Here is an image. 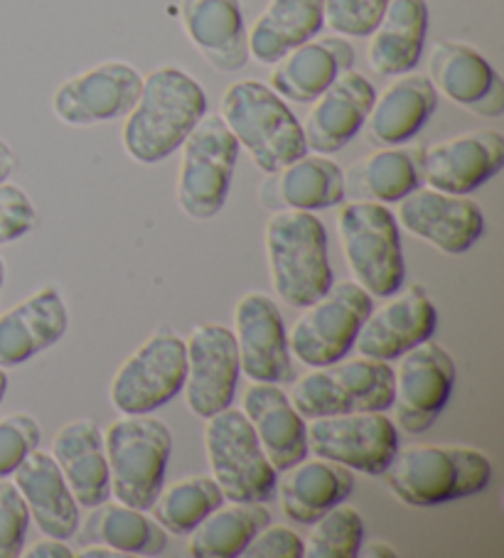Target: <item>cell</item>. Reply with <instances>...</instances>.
<instances>
[{
	"instance_id": "cell-1",
	"label": "cell",
	"mask_w": 504,
	"mask_h": 558,
	"mask_svg": "<svg viewBox=\"0 0 504 558\" xmlns=\"http://www.w3.org/2000/svg\"><path fill=\"white\" fill-rule=\"evenodd\" d=\"M205 113L207 94L195 76L180 66H158L143 76L139 99L123 117V150L143 166L170 158Z\"/></svg>"
},
{
	"instance_id": "cell-2",
	"label": "cell",
	"mask_w": 504,
	"mask_h": 558,
	"mask_svg": "<svg viewBox=\"0 0 504 558\" xmlns=\"http://www.w3.org/2000/svg\"><path fill=\"white\" fill-rule=\"evenodd\" d=\"M382 475L404 505L441 507L488 489L492 463L482 450L470 446L413 442L396 448Z\"/></svg>"
},
{
	"instance_id": "cell-3",
	"label": "cell",
	"mask_w": 504,
	"mask_h": 558,
	"mask_svg": "<svg viewBox=\"0 0 504 558\" xmlns=\"http://www.w3.org/2000/svg\"><path fill=\"white\" fill-rule=\"evenodd\" d=\"M219 117L235 133L239 148H244L266 175H274L308 153L303 126L296 113L264 82L241 80L229 84L221 94Z\"/></svg>"
},
{
	"instance_id": "cell-4",
	"label": "cell",
	"mask_w": 504,
	"mask_h": 558,
	"mask_svg": "<svg viewBox=\"0 0 504 558\" xmlns=\"http://www.w3.org/2000/svg\"><path fill=\"white\" fill-rule=\"evenodd\" d=\"M271 283L280 301L303 311L333 286L325 225L313 211L278 209L266 221Z\"/></svg>"
},
{
	"instance_id": "cell-5",
	"label": "cell",
	"mask_w": 504,
	"mask_h": 558,
	"mask_svg": "<svg viewBox=\"0 0 504 558\" xmlns=\"http://www.w3.org/2000/svg\"><path fill=\"white\" fill-rule=\"evenodd\" d=\"M109 487L116 502L148 509L165 485L172 433L153 413H121L104 430Z\"/></svg>"
},
{
	"instance_id": "cell-6",
	"label": "cell",
	"mask_w": 504,
	"mask_h": 558,
	"mask_svg": "<svg viewBox=\"0 0 504 558\" xmlns=\"http://www.w3.org/2000/svg\"><path fill=\"white\" fill-rule=\"evenodd\" d=\"M345 262L355 283L372 298H389L404 286L401 229L394 211L374 199H355L337 211Z\"/></svg>"
},
{
	"instance_id": "cell-7",
	"label": "cell",
	"mask_w": 504,
	"mask_h": 558,
	"mask_svg": "<svg viewBox=\"0 0 504 558\" xmlns=\"http://www.w3.org/2000/svg\"><path fill=\"white\" fill-rule=\"evenodd\" d=\"M290 401L305 421L335 413L386 411L394 401V369L372 357H343L313 367L290 389Z\"/></svg>"
},
{
	"instance_id": "cell-8",
	"label": "cell",
	"mask_w": 504,
	"mask_h": 558,
	"mask_svg": "<svg viewBox=\"0 0 504 558\" xmlns=\"http://www.w3.org/2000/svg\"><path fill=\"white\" fill-rule=\"evenodd\" d=\"M176 197L192 219L217 217L231 190L239 143L219 113L207 111L180 146Z\"/></svg>"
},
{
	"instance_id": "cell-9",
	"label": "cell",
	"mask_w": 504,
	"mask_h": 558,
	"mask_svg": "<svg viewBox=\"0 0 504 558\" xmlns=\"http://www.w3.org/2000/svg\"><path fill=\"white\" fill-rule=\"evenodd\" d=\"M205 450L221 495L231 502H271L278 470L271 465L244 411L227 407L205 418Z\"/></svg>"
},
{
	"instance_id": "cell-10",
	"label": "cell",
	"mask_w": 504,
	"mask_h": 558,
	"mask_svg": "<svg viewBox=\"0 0 504 558\" xmlns=\"http://www.w3.org/2000/svg\"><path fill=\"white\" fill-rule=\"evenodd\" d=\"M372 311V295L360 283L343 281L303 307L288 332L290 354L305 367L340 362L355 348L357 332Z\"/></svg>"
},
{
	"instance_id": "cell-11",
	"label": "cell",
	"mask_w": 504,
	"mask_h": 558,
	"mask_svg": "<svg viewBox=\"0 0 504 558\" xmlns=\"http://www.w3.org/2000/svg\"><path fill=\"white\" fill-rule=\"evenodd\" d=\"M185 372V340L170 327H160L116 369L111 403L121 413H153L182 391Z\"/></svg>"
},
{
	"instance_id": "cell-12",
	"label": "cell",
	"mask_w": 504,
	"mask_h": 558,
	"mask_svg": "<svg viewBox=\"0 0 504 558\" xmlns=\"http://www.w3.org/2000/svg\"><path fill=\"white\" fill-rule=\"evenodd\" d=\"M399 448V428L386 411L335 413L308 421V450L350 468L352 473L382 475Z\"/></svg>"
},
{
	"instance_id": "cell-13",
	"label": "cell",
	"mask_w": 504,
	"mask_h": 558,
	"mask_svg": "<svg viewBox=\"0 0 504 558\" xmlns=\"http://www.w3.org/2000/svg\"><path fill=\"white\" fill-rule=\"evenodd\" d=\"M455 362L439 342L425 340L404 352L394 369V426L411 436L429 430L448 403Z\"/></svg>"
},
{
	"instance_id": "cell-14",
	"label": "cell",
	"mask_w": 504,
	"mask_h": 558,
	"mask_svg": "<svg viewBox=\"0 0 504 558\" xmlns=\"http://www.w3.org/2000/svg\"><path fill=\"white\" fill-rule=\"evenodd\" d=\"M143 74L123 60H106L64 80L52 94V111L67 126H96L133 109Z\"/></svg>"
},
{
	"instance_id": "cell-15",
	"label": "cell",
	"mask_w": 504,
	"mask_h": 558,
	"mask_svg": "<svg viewBox=\"0 0 504 558\" xmlns=\"http://www.w3.org/2000/svg\"><path fill=\"white\" fill-rule=\"evenodd\" d=\"M185 354L182 391L188 409L200 418H209L231 407L241 374L235 332L221 323H200L185 340Z\"/></svg>"
},
{
	"instance_id": "cell-16",
	"label": "cell",
	"mask_w": 504,
	"mask_h": 558,
	"mask_svg": "<svg viewBox=\"0 0 504 558\" xmlns=\"http://www.w3.org/2000/svg\"><path fill=\"white\" fill-rule=\"evenodd\" d=\"M396 221L411 236L451 256L470 252L484 234V215L478 202L429 185H419L399 199Z\"/></svg>"
},
{
	"instance_id": "cell-17",
	"label": "cell",
	"mask_w": 504,
	"mask_h": 558,
	"mask_svg": "<svg viewBox=\"0 0 504 558\" xmlns=\"http://www.w3.org/2000/svg\"><path fill=\"white\" fill-rule=\"evenodd\" d=\"M231 332L237 340L241 372L251 381L288 384L296 377L288 330L274 298L261 291L241 295Z\"/></svg>"
},
{
	"instance_id": "cell-18",
	"label": "cell",
	"mask_w": 504,
	"mask_h": 558,
	"mask_svg": "<svg viewBox=\"0 0 504 558\" xmlns=\"http://www.w3.org/2000/svg\"><path fill=\"white\" fill-rule=\"evenodd\" d=\"M433 89L463 106L475 117L500 119L504 113V84L478 47L458 40H441L429 52Z\"/></svg>"
},
{
	"instance_id": "cell-19",
	"label": "cell",
	"mask_w": 504,
	"mask_h": 558,
	"mask_svg": "<svg viewBox=\"0 0 504 558\" xmlns=\"http://www.w3.org/2000/svg\"><path fill=\"white\" fill-rule=\"evenodd\" d=\"M389 298L392 301H386L376 311L372 307L357 332L352 350L360 352L362 357L382 362L399 360L416 344L431 340L435 325H439V313L423 286H401Z\"/></svg>"
},
{
	"instance_id": "cell-20",
	"label": "cell",
	"mask_w": 504,
	"mask_h": 558,
	"mask_svg": "<svg viewBox=\"0 0 504 558\" xmlns=\"http://www.w3.org/2000/svg\"><path fill=\"white\" fill-rule=\"evenodd\" d=\"M504 166V136L497 129H480L433 143L421 153L425 185L470 195L492 180Z\"/></svg>"
},
{
	"instance_id": "cell-21",
	"label": "cell",
	"mask_w": 504,
	"mask_h": 558,
	"mask_svg": "<svg viewBox=\"0 0 504 558\" xmlns=\"http://www.w3.org/2000/svg\"><path fill=\"white\" fill-rule=\"evenodd\" d=\"M376 96L374 84L364 74L347 70L313 99L303 126L305 146L313 153L343 150L362 131L367 113Z\"/></svg>"
},
{
	"instance_id": "cell-22",
	"label": "cell",
	"mask_w": 504,
	"mask_h": 558,
	"mask_svg": "<svg viewBox=\"0 0 504 558\" xmlns=\"http://www.w3.org/2000/svg\"><path fill=\"white\" fill-rule=\"evenodd\" d=\"M271 89L280 99L310 104L355 66V47L343 35H315L271 64Z\"/></svg>"
},
{
	"instance_id": "cell-23",
	"label": "cell",
	"mask_w": 504,
	"mask_h": 558,
	"mask_svg": "<svg viewBox=\"0 0 504 558\" xmlns=\"http://www.w3.org/2000/svg\"><path fill=\"white\" fill-rule=\"evenodd\" d=\"M67 327H70V313L60 288L45 286L27 295L25 301L0 315V367H17L50 350L55 342L62 340Z\"/></svg>"
},
{
	"instance_id": "cell-24",
	"label": "cell",
	"mask_w": 504,
	"mask_h": 558,
	"mask_svg": "<svg viewBox=\"0 0 504 558\" xmlns=\"http://www.w3.org/2000/svg\"><path fill=\"white\" fill-rule=\"evenodd\" d=\"M180 23L202 60L217 72L231 74L249 64L241 0H180Z\"/></svg>"
},
{
	"instance_id": "cell-25",
	"label": "cell",
	"mask_w": 504,
	"mask_h": 558,
	"mask_svg": "<svg viewBox=\"0 0 504 558\" xmlns=\"http://www.w3.org/2000/svg\"><path fill=\"white\" fill-rule=\"evenodd\" d=\"M241 411L278 473L308 458V423L280 384L254 381L244 391Z\"/></svg>"
},
{
	"instance_id": "cell-26",
	"label": "cell",
	"mask_w": 504,
	"mask_h": 558,
	"mask_svg": "<svg viewBox=\"0 0 504 558\" xmlns=\"http://www.w3.org/2000/svg\"><path fill=\"white\" fill-rule=\"evenodd\" d=\"M439 109V92L425 74L406 72L394 76L382 94L374 96L367 113V138L374 146H404L421 133Z\"/></svg>"
},
{
	"instance_id": "cell-27",
	"label": "cell",
	"mask_w": 504,
	"mask_h": 558,
	"mask_svg": "<svg viewBox=\"0 0 504 558\" xmlns=\"http://www.w3.org/2000/svg\"><path fill=\"white\" fill-rule=\"evenodd\" d=\"M11 480L31 509V522H35L45 536L72 538L76 534L82 507L74 499L52 453L35 448L17 465Z\"/></svg>"
},
{
	"instance_id": "cell-28",
	"label": "cell",
	"mask_w": 504,
	"mask_h": 558,
	"mask_svg": "<svg viewBox=\"0 0 504 558\" xmlns=\"http://www.w3.org/2000/svg\"><path fill=\"white\" fill-rule=\"evenodd\" d=\"M52 458L60 465L80 507L99 509L109 502V463H106L104 433L89 418L64 423L52 440Z\"/></svg>"
},
{
	"instance_id": "cell-29",
	"label": "cell",
	"mask_w": 504,
	"mask_h": 558,
	"mask_svg": "<svg viewBox=\"0 0 504 558\" xmlns=\"http://www.w3.org/2000/svg\"><path fill=\"white\" fill-rule=\"evenodd\" d=\"M352 489L355 473L350 468L317 456L303 458L276 480V495L284 514L296 524H313L327 509L345 502Z\"/></svg>"
},
{
	"instance_id": "cell-30",
	"label": "cell",
	"mask_w": 504,
	"mask_h": 558,
	"mask_svg": "<svg viewBox=\"0 0 504 558\" xmlns=\"http://www.w3.org/2000/svg\"><path fill=\"white\" fill-rule=\"evenodd\" d=\"M429 35V3L425 0H389L374 25L367 47V62L374 74L399 76L413 72L421 62Z\"/></svg>"
},
{
	"instance_id": "cell-31",
	"label": "cell",
	"mask_w": 504,
	"mask_h": 558,
	"mask_svg": "<svg viewBox=\"0 0 504 558\" xmlns=\"http://www.w3.org/2000/svg\"><path fill=\"white\" fill-rule=\"evenodd\" d=\"M325 27L323 0H268L247 31L249 60L274 64Z\"/></svg>"
},
{
	"instance_id": "cell-32",
	"label": "cell",
	"mask_w": 504,
	"mask_h": 558,
	"mask_svg": "<svg viewBox=\"0 0 504 558\" xmlns=\"http://www.w3.org/2000/svg\"><path fill=\"white\" fill-rule=\"evenodd\" d=\"M274 175L271 187L284 209H327L343 205L347 197L343 168L323 153H305Z\"/></svg>"
},
{
	"instance_id": "cell-33",
	"label": "cell",
	"mask_w": 504,
	"mask_h": 558,
	"mask_svg": "<svg viewBox=\"0 0 504 558\" xmlns=\"http://www.w3.org/2000/svg\"><path fill=\"white\" fill-rule=\"evenodd\" d=\"M266 524H271L266 502L225 499L188 534V554L195 558H237Z\"/></svg>"
},
{
	"instance_id": "cell-34",
	"label": "cell",
	"mask_w": 504,
	"mask_h": 558,
	"mask_svg": "<svg viewBox=\"0 0 504 558\" xmlns=\"http://www.w3.org/2000/svg\"><path fill=\"white\" fill-rule=\"evenodd\" d=\"M421 185V158L416 150L401 146L380 148L362 158L345 178V187L360 199H374L382 205L404 199Z\"/></svg>"
},
{
	"instance_id": "cell-35",
	"label": "cell",
	"mask_w": 504,
	"mask_h": 558,
	"mask_svg": "<svg viewBox=\"0 0 504 558\" xmlns=\"http://www.w3.org/2000/svg\"><path fill=\"white\" fill-rule=\"evenodd\" d=\"M225 502L219 485L212 475H190L163 485L148 512L165 526V532L188 536L212 509Z\"/></svg>"
},
{
	"instance_id": "cell-36",
	"label": "cell",
	"mask_w": 504,
	"mask_h": 558,
	"mask_svg": "<svg viewBox=\"0 0 504 558\" xmlns=\"http://www.w3.org/2000/svg\"><path fill=\"white\" fill-rule=\"evenodd\" d=\"M99 536L106 546H111L121 556H158L165 551L170 538L158 519L148 514V509L121 502L101 509Z\"/></svg>"
},
{
	"instance_id": "cell-37",
	"label": "cell",
	"mask_w": 504,
	"mask_h": 558,
	"mask_svg": "<svg viewBox=\"0 0 504 558\" xmlns=\"http://www.w3.org/2000/svg\"><path fill=\"white\" fill-rule=\"evenodd\" d=\"M364 542V519L355 507L345 502L315 519L303 542V556L308 558H355Z\"/></svg>"
},
{
	"instance_id": "cell-38",
	"label": "cell",
	"mask_w": 504,
	"mask_h": 558,
	"mask_svg": "<svg viewBox=\"0 0 504 558\" xmlns=\"http://www.w3.org/2000/svg\"><path fill=\"white\" fill-rule=\"evenodd\" d=\"M43 428L37 418L31 413H11V416L0 418V480L11 477L17 465L40 448Z\"/></svg>"
},
{
	"instance_id": "cell-39",
	"label": "cell",
	"mask_w": 504,
	"mask_h": 558,
	"mask_svg": "<svg viewBox=\"0 0 504 558\" xmlns=\"http://www.w3.org/2000/svg\"><path fill=\"white\" fill-rule=\"evenodd\" d=\"M389 0H323L325 27L343 37H367Z\"/></svg>"
},
{
	"instance_id": "cell-40",
	"label": "cell",
	"mask_w": 504,
	"mask_h": 558,
	"mask_svg": "<svg viewBox=\"0 0 504 558\" xmlns=\"http://www.w3.org/2000/svg\"><path fill=\"white\" fill-rule=\"evenodd\" d=\"M27 529H31V509L11 477L0 480V558H15L23 554Z\"/></svg>"
},
{
	"instance_id": "cell-41",
	"label": "cell",
	"mask_w": 504,
	"mask_h": 558,
	"mask_svg": "<svg viewBox=\"0 0 504 558\" xmlns=\"http://www.w3.org/2000/svg\"><path fill=\"white\" fill-rule=\"evenodd\" d=\"M35 219L37 211L27 192L13 182H0V246L25 236Z\"/></svg>"
},
{
	"instance_id": "cell-42",
	"label": "cell",
	"mask_w": 504,
	"mask_h": 558,
	"mask_svg": "<svg viewBox=\"0 0 504 558\" xmlns=\"http://www.w3.org/2000/svg\"><path fill=\"white\" fill-rule=\"evenodd\" d=\"M244 558H303V538L293 529L266 524L247 544Z\"/></svg>"
},
{
	"instance_id": "cell-43",
	"label": "cell",
	"mask_w": 504,
	"mask_h": 558,
	"mask_svg": "<svg viewBox=\"0 0 504 558\" xmlns=\"http://www.w3.org/2000/svg\"><path fill=\"white\" fill-rule=\"evenodd\" d=\"M25 558H72V546H67V538L47 536L43 542H35L31 548H23Z\"/></svg>"
},
{
	"instance_id": "cell-44",
	"label": "cell",
	"mask_w": 504,
	"mask_h": 558,
	"mask_svg": "<svg viewBox=\"0 0 504 558\" xmlns=\"http://www.w3.org/2000/svg\"><path fill=\"white\" fill-rule=\"evenodd\" d=\"M357 556H364V558H396V551L392 544L382 542V538H374V542H362L360 551H357Z\"/></svg>"
},
{
	"instance_id": "cell-45",
	"label": "cell",
	"mask_w": 504,
	"mask_h": 558,
	"mask_svg": "<svg viewBox=\"0 0 504 558\" xmlns=\"http://www.w3.org/2000/svg\"><path fill=\"white\" fill-rule=\"evenodd\" d=\"M15 166H17V160H15L13 148L8 146L3 138H0V182L11 180V175L15 172Z\"/></svg>"
},
{
	"instance_id": "cell-46",
	"label": "cell",
	"mask_w": 504,
	"mask_h": 558,
	"mask_svg": "<svg viewBox=\"0 0 504 558\" xmlns=\"http://www.w3.org/2000/svg\"><path fill=\"white\" fill-rule=\"evenodd\" d=\"M76 556H80V558H113V556H121V554L113 551V548L106 546V544H92V546H84Z\"/></svg>"
},
{
	"instance_id": "cell-47",
	"label": "cell",
	"mask_w": 504,
	"mask_h": 558,
	"mask_svg": "<svg viewBox=\"0 0 504 558\" xmlns=\"http://www.w3.org/2000/svg\"><path fill=\"white\" fill-rule=\"evenodd\" d=\"M5 391H8V374L3 367H0V403L5 399Z\"/></svg>"
},
{
	"instance_id": "cell-48",
	"label": "cell",
	"mask_w": 504,
	"mask_h": 558,
	"mask_svg": "<svg viewBox=\"0 0 504 558\" xmlns=\"http://www.w3.org/2000/svg\"><path fill=\"white\" fill-rule=\"evenodd\" d=\"M3 281H5V264H3V256H0V291H3Z\"/></svg>"
}]
</instances>
